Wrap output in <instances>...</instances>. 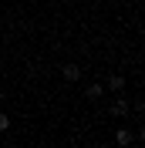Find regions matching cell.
Returning a JSON list of instances; mask_svg holds the SVG:
<instances>
[{
  "instance_id": "cell-3",
  "label": "cell",
  "mask_w": 145,
  "mask_h": 148,
  "mask_svg": "<svg viewBox=\"0 0 145 148\" xmlns=\"http://www.w3.org/2000/svg\"><path fill=\"white\" fill-rule=\"evenodd\" d=\"M128 111H132V108H128V101H125V98H118V101L111 104V114H115V118H125Z\"/></svg>"
},
{
  "instance_id": "cell-6",
  "label": "cell",
  "mask_w": 145,
  "mask_h": 148,
  "mask_svg": "<svg viewBox=\"0 0 145 148\" xmlns=\"http://www.w3.org/2000/svg\"><path fill=\"white\" fill-rule=\"evenodd\" d=\"M10 128V114H3V111H0V131H7Z\"/></svg>"
},
{
  "instance_id": "cell-2",
  "label": "cell",
  "mask_w": 145,
  "mask_h": 148,
  "mask_svg": "<svg viewBox=\"0 0 145 148\" xmlns=\"http://www.w3.org/2000/svg\"><path fill=\"white\" fill-rule=\"evenodd\" d=\"M115 141H118L122 148H125V145H132V141H135V135H132L128 128H118V131H115Z\"/></svg>"
},
{
  "instance_id": "cell-1",
  "label": "cell",
  "mask_w": 145,
  "mask_h": 148,
  "mask_svg": "<svg viewBox=\"0 0 145 148\" xmlns=\"http://www.w3.org/2000/svg\"><path fill=\"white\" fill-rule=\"evenodd\" d=\"M61 74H64V81H71V84H74L78 77H81V67H78V64H64Z\"/></svg>"
},
{
  "instance_id": "cell-5",
  "label": "cell",
  "mask_w": 145,
  "mask_h": 148,
  "mask_svg": "<svg viewBox=\"0 0 145 148\" xmlns=\"http://www.w3.org/2000/svg\"><path fill=\"white\" fill-rule=\"evenodd\" d=\"M101 91H105L101 84H91V88H84V98H88V101H98V98H101Z\"/></svg>"
},
{
  "instance_id": "cell-4",
  "label": "cell",
  "mask_w": 145,
  "mask_h": 148,
  "mask_svg": "<svg viewBox=\"0 0 145 148\" xmlns=\"http://www.w3.org/2000/svg\"><path fill=\"white\" fill-rule=\"evenodd\" d=\"M108 88H111V91H125V77H122V74H111V77H108Z\"/></svg>"
}]
</instances>
